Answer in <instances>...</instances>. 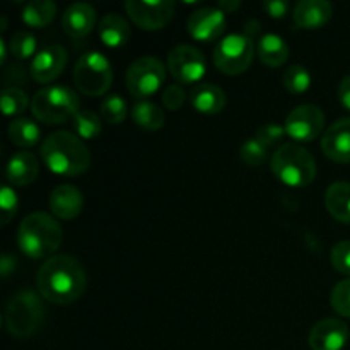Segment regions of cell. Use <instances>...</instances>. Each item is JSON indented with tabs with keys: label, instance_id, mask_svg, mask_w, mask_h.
Here are the masks:
<instances>
[{
	"label": "cell",
	"instance_id": "603a6c76",
	"mask_svg": "<svg viewBox=\"0 0 350 350\" xmlns=\"http://www.w3.org/2000/svg\"><path fill=\"white\" fill-rule=\"evenodd\" d=\"M325 207L335 221L350 224V183H332L325 191Z\"/></svg>",
	"mask_w": 350,
	"mask_h": 350
},
{
	"label": "cell",
	"instance_id": "ffe728a7",
	"mask_svg": "<svg viewBox=\"0 0 350 350\" xmlns=\"http://www.w3.org/2000/svg\"><path fill=\"white\" fill-rule=\"evenodd\" d=\"M190 103L195 111L202 113V115H219L226 108L228 98H226L224 89L219 85L211 84V82H200L191 89Z\"/></svg>",
	"mask_w": 350,
	"mask_h": 350
},
{
	"label": "cell",
	"instance_id": "ee69618b",
	"mask_svg": "<svg viewBox=\"0 0 350 350\" xmlns=\"http://www.w3.org/2000/svg\"><path fill=\"white\" fill-rule=\"evenodd\" d=\"M0 48H2V57H0V62H2V64H5V58H7L5 40H0Z\"/></svg>",
	"mask_w": 350,
	"mask_h": 350
},
{
	"label": "cell",
	"instance_id": "74e56055",
	"mask_svg": "<svg viewBox=\"0 0 350 350\" xmlns=\"http://www.w3.org/2000/svg\"><path fill=\"white\" fill-rule=\"evenodd\" d=\"M185 101H187V92L180 84H171L163 91V105L170 111H178L183 108Z\"/></svg>",
	"mask_w": 350,
	"mask_h": 350
},
{
	"label": "cell",
	"instance_id": "8fae6325",
	"mask_svg": "<svg viewBox=\"0 0 350 350\" xmlns=\"http://www.w3.org/2000/svg\"><path fill=\"white\" fill-rule=\"evenodd\" d=\"M286 133L294 142H313L321 135L325 129V115L320 106L301 105L296 106L286 118Z\"/></svg>",
	"mask_w": 350,
	"mask_h": 350
},
{
	"label": "cell",
	"instance_id": "7bdbcfd3",
	"mask_svg": "<svg viewBox=\"0 0 350 350\" xmlns=\"http://www.w3.org/2000/svg\"><path fill=\"white\" fill-rule=\"evenodd\" d=\"M239 7H241V2H239V0H221V2L217 3V9H221L224 14L234 12Z\"/></svg>",
	"mask_w": 350,
	"mask_h": 350
},
{
	"label": "cell",
	"instance_id": "9c48e42d",
	"mask_svg": "<svg viewBox=\"0 0 350 350\" xmlns=\"http://www.w3.org/2000/svg\"><path fill=\"white\" fill-rule=\"evenodd\" d=\"M166 68L164 64L156 57L137 58L126 68V89L137 101L149 99L156 94L164 84Z\"/></svg>",
	"mask_w": 350,
	"mask_h": 350
},
{
	"label": "cell",
	"instance_id": "e575fe53",
	"mask_svg": "<svg viewBox=\"0 0 350 350\" xmlns=\"http://www.w3.org/2000/svg\"><path fill=\"white\" fill-rule=\"evenodd\" d=\"M286 135V126L277 125V123H267V125L260 126L255 133V139L262 144L263 147L270 149L272 146H277L280 140Z\"/></svg>",
	"mask_w": 350,
	"mask_h": 350
},
{
	"label": "cell",
	"instance_id": "d6a6232c",
	"mask_svg": "<svg viewBox=\"0 0 350 350\" xmlns=\"http://www.w3.org/2000/svg\"><path fill=\"white\" fill-rule=\"evenodd\" d=\"M267 152H269V149L263 147L258 140L250 139L246 140V142L241 146V149H239V157H241V161L246 164V166L256 167V166H262V164L265 163Z\"/></svg>",
	"mask_w": 350,
	"mask_h": 350
},
{
	"label": "cell",
	"instance_id": "ac0fdd59",
	"mask_svg": "<svg viewBox=\"0 0 350 350\" xmlns=\"http://www.w3.org/2000/svg\"><path fill=\"white\" fill-rule=\"evenodd\" d=\"M48 205H50L51 214L57 219L72 221L84 208V195L74 185H60V187L53 188Z\"/></svg>",
	"mask_w": 350,
	"mask_h": 350
},
{
	"label": "cell",
	"instance_id": "7402d4cb",
	"mask_svg": "<svg viewBox=\"0 0 350 350\" xmlns=\"http://www.w3.org/2000/svg\"><path fill=\"white\" fill-rule=\"evenodd\" d=\"M98 36L105 46L122 48L129 43L130 36H132V27L122 14L109 12L99 21Z\"/></svg>",
	"mask_w": 350,
	"mask_h": 350
},
{
	"label": "cell",
	"instance_id": "1f68e13d",
	"mask_svg": "<svg viewBox=\"0 0 350 350\" xmlns=\"http://www.w3.org/2000/svg\"><path fill=\"white\" fill-rule=\"evenodd\" d=\"M27 96L19 88H5L2 91V109L5 116L23 115L27 109Z\"/></svg>",
	"mask_w": 350,
	"mask_h": 350
},
{
	"label": "cell",
	"instance_id": "6da1fadb",
	"mask_svg": "<svg viewBox=\"0 0 350 350\" xmlns=\"http://www.w3.org/2000/svg\"><path fill=\"white\" fill-rule=\"evenodd\" d=\"M36 286L41 296L50 303L70 304L85 293L88 275L82 263L74 256L55 255L40 267Z\"/></svg>",
	"mask_w": 350,
	"mask_h": 350
},
{
	"label": "cell",
	"instance_id": "52a82bcc",
	"mask_svg": "<svg viewBox=\"0 0 350 350\" xmlns=\"http://www.w3.org/2000/svg\"><path fill=\"white\" fill-rule=\"evenodd\" d=\"M113 82L111 62L99 51H88L74 67V84L81 94L96 98L108 92Z\"/></svg>",
	"mask_w": 350,
	"mask_h": 350
},
{
	"label": "cell",
	"instance_id": "277c9868",
	"mask_svg": "<svg viewBox=\"0 0 350 350\" xmlns=\"http://www.w3.org/2000/svg\"><path fill=\"white\" fill-rule=\"evenodd\" d=\"M272 173L280 183L293 188H303L317 178L314 156L301 144H284L272 157Z\"/></svg>",
	"mask_w": 350,
	"mask_h": 350
},
{
	"label": "cell",
	"instance_id": "7c38bea8",
	"mask_svg": "<svg viewBox=\"0 0 350 350\" xmlns=\"http://www.w3.org/2000/svg\"><path fill=\"white\" fill-rule=\"evenodd\" d=\"M174 2L171 0H156V2H142V0H126L125 10L133 24L144 31H159L171 23L174 16Z\"/></svg>",
	"mask_w": 350,
	"mask_h": 350
},
{
	"label": "cell",
	"instance_id": "60d3db41",
	"mask_svg": "<svg viewBox=\"0 0 350 350\" xmlns=\"http://www.w3.org/2000/svg\"><path fill=\"white\" fill-rule=\"evenodd\" d=\"M14 269H16V258L12 255H9V253H5L2 256V260H0V270H2L3 279H7L14 272Z\"/></svg>",
	"mask_w": 350,
	"mask_h": 350
},
{
	"label": "cell",
	"instance_id": "9a60e30c",
	"mask_svg": "<svg viewBox=\"0 0 350 350\" xmlns=\"http://www.w3.org/2000/svg\"><path fill=\"white\" fill-rule=\"evenodd\" d=\"M350 337L349 327L338 318H325L313 325L308 337L311 350H342Z\"/></svg>",
	"mask_w": 350,
	"mask_h": 350
},
{
	"label": "cell",
	"instance_id": "cb8c5ba5",
	"mask_svg": "<svg viewBox=\"0 0 350 350\" xmlns=\"http://www.w3.org/2000/svg\"><path fill=\"white\" fill-rule=\"evenodd\" d=\"M256 55H258L260 62L267 67H282L289 58V44L279 34L267 33L260 38Z\"/></svg>",
	"mask_w": 350,
	"mask_h": 350
},
{
	"label": "cell",
	"instance_id": "5b68a950",
	"mask_svg": "<svg viewBox=\"0 0 350 350\" xmlns=\"http://www.w3.org/2000/svg\"><path fill=\"white\" fill-rule=\"evenodd\" d=\"M5 328L12 337H33L44 321V306L41 297L33 291H19L5 306Z\"/></svg>",
	"mask_w": 350,
	"mask_h": 350
},
{
	"label": "cell",
	"instance_id": "4316f807",
	"mask_svg": "<svg viewBox=\"0 0 350 350\" xmlns=\"http://www.w3.org/2000/svg\"><path fill=\"white\" fill-rule=\"evenodd\" d=\"M7 132H9L10 142L17 147H23V149L36 146L41 140V129L36 122L29 118L14 120Z\"/></svg>",
	"mask_w": 350,
	"mask_h": 350
},
{
	"label": "cell",
	"instance_id": "ba28073f",
	"mask_svg": "<svg viewBox=\"0 0 350 350\" xmlns=\"http://www.w3.org/2000/svg\"><path fill=\"white\" fill-rule=\"evenodd\" d=\"M255 50V41L246 34H228L214 48V64L222 74L241 75L252 67Z\"/></svg>",
	"mask_w": 350,
	"mask_h": 350
},
{
	"label": "cell",
	"instance_id": "8d00e7d4",
	"mask_svg": "<svg viewBox=\"0 0 350 350\" xmlns=\"http://www.w3.org/2000/svg\"><path fill=\"white\" fill-rule=\"evenodd\" d=\"M17 204H19V200H17L16 191L9 185H3L2 193H0V208H2V221H0V224L7 226L12 221V217L17 212Z\"/></svg>",
	"mask_w": 350,
	"mask_h": 350
},
{
	"label": "cell",
	"instance_id": "b9f144b4",
	"mask_svg": "<svg viewBox=\"0 0 350 350\" xmlns=\"http://www.w3.org/2000/svg\"><path fill=\"white\" fill-rule=\"evenodd\" d=\"M260 29H262V24H260V21H256V19L246 21L245 27H243V34H246V36H248L250 40L255 41L256 38H258Z\"/></svg>",
	"mask_w": 350,
	"mask_h": 350
},
{
	"label": "cell",
	"instance_id": "d6986e66",
	"mask_svg": "<svg viewBox=\"0 0 350 350\" xmlns=\"http://www.w3.org/2000/svg\"><path fill=\"white\" fill-rule=\"evenodd\" d=\"M62 27L65 34L70 38H85L96 27V10L94 7L85 2L72 3L67 7L62 19Z\"/></svg>",
	"mask_w": 350,
	"mask_h": 350
},
{
	"label": "cell",
	"instance_id": "4fadbf2b",
	"mask_svg": "<svg viewBox=\"0 0 350 350\" xmlns=\"http://www.w3.org/2000/svg\"><path fill=\"white\" fill-rule=\"evenodd\" d=\"M226 26H228L226 14L217 7H202L191 12L187 21L188 34L202 43H211L222 38Z\"/></svg>",
	"mask_w": 350,
	"mask_h": 350
},
{
	"label": "cell",
	"instance_id": "d590c367",
	"mask_svg": "<svg viewBox=\"0 0 350 350\" xmlns=\"http://www.w3.org/2000/svg\"><path fill=\"white\" fill-rule=\"evenodd\" d=\"M330 262L338 273L350 277V241H340L332 248Z\"/></svg>",
	"mask_w": 350,
	"mask_h": 350
},
{
	"label": "cell",
	"instance_id": "d4e9b609",
	"mask_svg": "<svg viewBox=\"0 0 350 350\" xmlns=\"http://www.w3.org/2000/svg\"><path fill=\"white\" fill-rule=\"evenodd\" d=\"M133 123L140 129L147 130V132H156L161 130L166 123V115L163 109L156 105V103L144 99V101H137L130 109Z\"/></svg>",
	"mask_w": 350,
	"mask_h": 350
},
{
	"label": "cell",
	"instance_id": "7a4b0ae2",
	"mask_svg": "<svg viewBox=\"0 0 350 350\" xmlns=\"http://www.w3.org/2000/svg\"><path fill=\"white\" fill-rule=\"evenodd\" d=\"M41 159L48 170L60 176H77L91 166V152L75 133L53 132L41 144Z\"/></svg>",
	"mask_w": 350,
	"mask_h": 350
},
{
	"label": "cell",
	"instance_id": "f35d334b",
	"mask_svg": "<svg viewBox=\"0 0 350 350\" xmlns=\"http://www.w3.org/2000/svg\"><path fill=\"white\" fill-rule=\"evenodd\" d=\"M262 7L273 19H282L289 12V2H286V0H265Z\"/></svg>",
	"mask_w": 350,
	"mask_h": 350
},
{
	"label": "cell",
	"instance_id": "e0dca14e",
	"mask_svg": "<svg viewBox=\"0 0 350 350\" xmlns=\"http://www.w3.org/2000/svg\"><path fill=\"white\" fill-rule=\"evenodd\" d=\"M334 16V5L328 0H301L293 12L294 26L299 29H320L327 26Z\"/></svg>",
	"mask_w": 350,
	"mask_h": 350
},
{
	"label": "cell",
	"instance_id": "f546056e",
	"mask_svg": "<svg viewBox=\"0 0 350 350\" xmlns=\"http://www.w3.org/2000/svg\"><path fill=\"white\" fill-rule=\"evenodd\" d=\"M284 88L291 94H303L311 88V74L304 65H293L284 72Z\"/></svg>",
	"mask_w": 350,
	"mask_h": 350
},
{
	"label": "cell",
	"instance_id": "484cf974",
	"mask_svg": "<svg viewBox=\"0 0 350 350\" xmlns=\"http://www.w3.org/2000/svg\"><path fill=\"white\" fill-rule=\"evenodd\" d=\"M55 16H57V5L51 0H33L24 5L21 14L23 23L33 29L46 27L55 19Z\"/></svg>",
	"mask_w": 350,
	"mask_h": 350
},
{
	"label": "cell",
	"instance_id": "836d02e7",
	"mask_svg": "<svg viewBox=\"0 0 350 350\" xmlns=\"http://www.w3.org/2000/svg\"><path fill=\"white\" fill-rule=\"evenodd\" d=\"M332 308L335 313L342 314L344 318H350V277L340 280L337 286L334 287L330 296Z\"/></svg>",
	"mask_w": 350,
	"mask_h": 350
},
{
	"label": "cell",
	"instance_id": "4dcf8cb0",
	"mask_svg": "<svg viewBox=\"0 0 350 350\" xmlns=\"http://www.w3.org/2000/svg\"><path fill=\"white\" fill-rule=\"evenodd\" d=\"M10 53L17 60H27L31 57H36V38L29 31H17L12 34L9 41Z\"/></svg>",
	"mask_w": 350,
	"mask_h": 350
},
{
	"label": "cell",
	"instance_id": "3957f363",
	"mask_svg": "<svg viewBox=\"0 0 350 350\" xmlns=\"http://www.w3.org/2000/svg\"><path fill=\"white\" fill-rule=\"evenodd\" d=\"M64 241V231L53 215L46 212H33L17 228V246L33 260L53 255Z\"/></svg>",
	"mask_w": 350,
	"mask_h": 350
},
{
	"label": "cell",
	"instance_id": "83f0119b",
	"mask_svg": "<svg viewBox=\"0 0 350 350\" xmlns=\"http://www.w3.org/2000/svg\"><path fill=\"white\" fill-rule=\"evenodd\" d=\"M72 125H74L75 135L82 140H92L103 132L101 116L89 109H79L72 118Z\"/></svg>",
	"mask_w": 350,
	"mask_h": 350
},
{
	"label": "cell",
	"instance_id": "44dd1931",
	"mask_svg": "<svg viewBox=\"0 0 350 350\" xmlns=\"http://www.w3.org/2000/svg\"><path fill=\"white\" fill-rule=\"evenodd\" d=\"M40 174V161L33 152L21 150L9 159L5 176L14 187H27Z\"/></svg>",
	"mask_w": 350,
	"mask_h": 350
},
{
	"label": "cell",
	"instance_id": "5bb4252c",
	"mask_svg": "<svg viewBox=\"0 0 350 350\" xmlns=\"http://www.w3.org/2000/svg\"><path fill=\"white\" fill-rule=\"evenodd\" d=\"M68 62V53L62 44H48L41 48L29 67L31 77L40 84L53 82L62 75Z\"/></svg>",
	"mask_w": 350,
	"mask_h": 350
},
{
	"label": "cell",
	"instance_id": "ab89813d",
	"mask_svg": "<svg viewBox=\"0 0 350 350\" xmlns=\"http://www.w3.org/2000/svg\"><path fill=\"white\" fill-rule=\"evenodd\" d=\"M337 96L340 105L344 106L347 111H350V75H345L344 79L340 81L337 89Z\"/></svg>",
	"mask_w": 350,
	"mask_h": 350
},
{
	"label": "cell",
	"instance_id": "30bf717a",
	"mask_svg": "<svg viewBox=\"0 0 350 350\" xmlns=\"http://www.w3.org/2000/svg\"><path fill=\"white\" fill-rule=\"evenodd\" d=\"M167 68L180 84H197L207 74V62L198 48L178 44L167 55Z\"/></svg>",
	"mask_w": 350,
	"mask_h": 350
},
{
	"label": "cell",
	"instance_id": "8992f818",
	"mask_svg": "<svg viewBox=\"0 0 350 350\" xmlns=\"http://www.w3.org/2000/svg\"><path fill=\"white\" fill-rule=\"evenodd\" d=\"M34 118L46 125H62L79 111V96L67 85H48L31 101Z\"/></svg>",
	"mask_w": 350,
	"mask_h": 350
},
{
	"label": "cell",
	"instance_id": "f1b7e54d",
	"mask_svg": "<svg viewBox=\"0 0 350 350\" xmlns=\"http://www.w3.org/2000/svg\"><path fill=\"white\" fill-rule=\"evenodd\" d=\"M99 111H101V118L109 125H120L129 115L125 99L118 94L106 96L99 106Z\"/></svg>",
	"mask_w": 350,
	"mask_h": 350
},
{
	"label": "cell",
	"instance_id": "2e32d148",
	"mask_svg": "<svg viewBox=\"0 0 350 350\" xmlns=\"http://www.w3.org/2000/svg\"><path fill=\"white\" fill-rule=\"evenodd\" d=\"M321 150L334 163H350V118H340L321 137Z\"/></svg>",
	"mask_w": 350,
	"mask_h": 350
}]
</instances>
